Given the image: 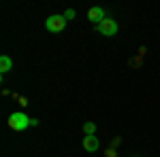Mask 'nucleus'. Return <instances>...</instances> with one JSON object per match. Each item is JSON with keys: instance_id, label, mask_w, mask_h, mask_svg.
Masks as SVG:
<instances>
[{"instance_id": "nucleus-5", "label": "nucleus", "mask_w": 160, "mask_h": 157, "mask_svg": "<svg viewBox=\"0 0 160 157\" xmlns=\"http://www.w3.org/2000/svg\"><path fill=\"white\" fill-rule=\"evenodd\" d=\"M83 149H86L88 153H96V151L100 149L98 136H86V138H83Z\"/></svg>"}, {"instance_id": "nucleus-3", "label": "nucleus", "mask_w": 160, "mask_h": 157, "mask_svg": "<svg viewBox=\"0 0 160 157\" xmlns=\"http://www.w3.org/2000/svg\"><path fill=\"white\" fill-rule=\"evenodd\" d=\"M96 32L102 34V36H115V34H118V21L111 19V17H107L102 24L96 25Z\"/></svg>"}, {"instance_id": "nucleus-1", "label": "nucleus", "mask_w": 160, "mask_h": 157, "mask_svg": "<svg viewBox=\"0 0 160 157\" xmlns=\"http://www.w3.org/2000/svg\"><path fill=\"white\" fill-rule=\"evenodd\" d=\"M37 123H38L37 119H30L26 113H13L9 117V127L15 132H24L28 125H37Z\"/></svg>"}, {"instance_id": "nucleus-7", "label": "nucleus", "mask_w": 160, "mask_h": 157, "mask_svg": "<svg viewBox=\"0 0 160 157\" xmlns=\"http://www.w3.org/2000/svg\"><path fill=\"white\" fill-rule=\"evenodd\" d=\"M83 134H86V136H96V125H94L92 121L83 123Z\"/></svg>"}, {"instance_id": "nucleus-8", "label": "nucleus", "mask_w": 160, "mask_h": 157, "mask_svg": "<svg viewBox=\"0 0 160 157\" xmlns=\"http://www.w3.org/2000/svg\"><path fill=\"white\" fill-rule=\"evenodd\" d=\"M64 19H66V21L75 19V9H66V11H64Z\"/></svg>"}, {"instance_id": "nucleus-4", "label": "nucleus", "mask_w": 160, "mask_h": 157, "mask_svg": "<svg viewBox=\"0 0 160 157\" xmlns=\"http://www.w3.org/2000/svg\"><path fill=\"white\" fill-rule=\"evenodd\" d=\"M88 19L92 21V24H102L105 19H107V13H105V9L102 7H92L90 11H88Z\"/></svg>"}, {"instance_id": "nucleus-2", "label": "nucleus", "mask_w": 160, "mask_h": 157, "mask_svg": "<svg viewBox=\"0 0 160 157\" xmlns=\"http://www.w3.org/2000/svg\"><path fill=\"white\" fill-rule=\"evenodd\" d=\"M45 28H47L49 32H62V30L66 28L64 15H49V17L45 19Z\"/></svg>"}, {"instance_id": "nucleus-6", "label": "nucleus", "mask_w": 160, "mask_h": 157, "mask_svg": "<svg viewBox=\"0 0 160 157\" xmlns=\"http://www.w3.org/2000/svg\"><path fill=\"white\" fill-rule=\"evenodd\" d=\"M11 68H13V60L9 58V55H2V58H0V72L7 74Z\"/></svg>"}]
</instances>
